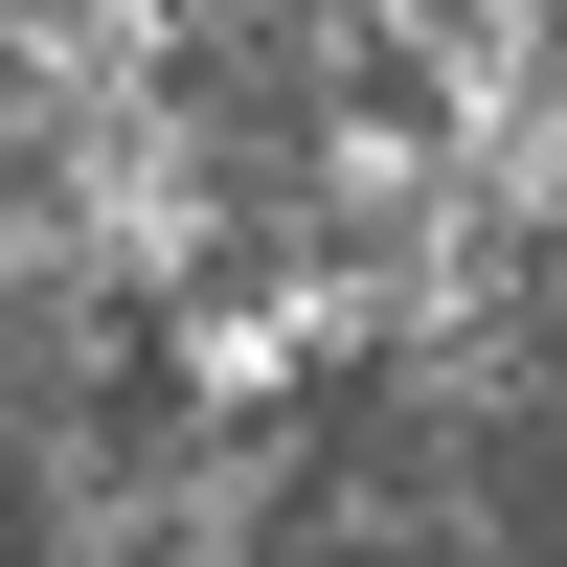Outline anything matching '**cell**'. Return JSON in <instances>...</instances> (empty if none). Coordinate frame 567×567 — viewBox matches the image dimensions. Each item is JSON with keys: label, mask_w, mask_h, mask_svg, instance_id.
Masks as SVG:
<instances>
[{"label": "cell", "mask_w": 567, "mask_h": 567, "mask_svg": "<svg viewBox=\"0 0 567 567\" xmlns=\"http://www.w3.org/2000/svg\"><path fill=\"white\" fill-rule=\"evenodd\" d=\"M296 363H318V296H205V318H182V386H205V409H272Z\"/></svg>", "instance_id": "cell-1"}]
</instances>
